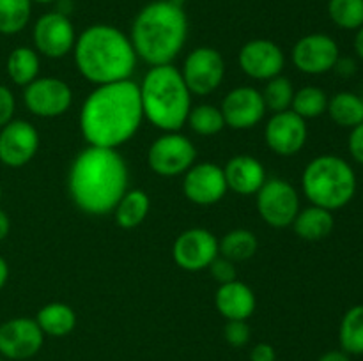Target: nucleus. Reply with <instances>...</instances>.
Wrapping results in <instances>:
<instances>
[{"mask_svg":"<svg viewBox=\"0 0 363 361\" xmlns=\"http://www.w3.org/2000/svg\"><path fill=\"white\" fill-rule=\"evenodd\" d=\"M7 74L11 80L20 87H27L30 81H34L39 76V53L34 48L28 46H18L7 57Z\"/></svg>","mask_w":363,"mask_h":361,"instance_id":"obj_26","label":"nucleus"},{"mask_svg":"<svg viewBox=\"0 0 363 361\" xmlns=\"http://www.w3.org/2000/svg\"><path fill=\"white\" fill-rule=\"evenodd\" d=\"M140 88L133 80L96 85L80 112V131L96 147L119 149L142 126Z\"/></svg>","mask_w":363,"mask_h":361,"instance_id":"obj_1","label":"nucleus"},{"mask_svg":"<svg viewBox=\"0 0 363 361\" xmlns=\"http://www.w3.org/2000/svg\"><path fill=\"white\" fill-rule=\"evenodd\" d=\"M347 147H350V152L351 156H353L354 161L363 165V122L351 130Z\"/></svg>","mask_w":363,"mask_h":361,"instance_id":"obj_37","label":"nucleus"},{"mask_svg":"<svg viewBox=\"0 0 363 361\" xmlns=\"http://www.w3.org/2000/svg\"><path fill=\"white\" fill-rule=\"evenodd\" d=\"M340 347L350 356H363V304L351 306L344 314L339 329Z\"/></svg>","mask_w":363,"mask_h":361,"instance_id":"obj_28","label":"nucleus"},{"mask_svg":"<svg viewBox=\"0 0 363 361\" xmlns=\"http://www.w3.org/2000/svg\"><path fill=\"white\" fill-rule=\"evenodd\" d=\"M335 219L333 212L328 209L318 207V205H308V207L300 209L293 222V229L296 236L303 241H321L332 234Z\"/></svg>","mask_w":363,"mask_h":361,"instance_id":"obj_22","label":"nucleus"},{"mask_svg":"<svg viewBox=\"0 0 363 361\" xmlns=\"http://www.w3.org/2000/svg\"><path fill=\"white\" fill-rule=\"evenodd\" d=\"M330 20L344 30L363 27V0H328Z\"/></svg>","mask_w":363,"mask_h":361,"instance_id":"obj_33","label":"nucleus"},{"mask_svg":"<svg viewBox=\"0 0 363 361\" xmlns=\"http://www.w3.org/2000/svg\"><path fill=\"white\" fill-rule=\"evenodd\" d=\"M259 241L254 232L247 229H234L218 241V253L233 262L248 260L255 255Z\"/></svg>","mask_w":363,"mask_h":361,"instance_id":"obj_27","label":"nucleus"},{"mask_svg":"<svg viewBox=\"0 0 363 361\" xmlns=\"http://www.w3.org/2000/svg\"><path fill=\"white\" fill-rule=\"evenodd\" d=\"M7 278H9V265H7L6 258L0 257V290L7 283Z\"/></svg>","mask_w":363,"mask_h":361,"instance_id":"obj_42","label":"nucleus"},{"mask_svg":"<svg viewBox=\"0 0 363 361\" xmlns=\"http://www.w3.org/2000/svg\"><path fill=\"white\" fill-rule=\"evenodd\" d=\"M255 197L259 214L273 229L291 227L300 212V197L296 188L286 179H266Z\"/></svg>","mask_w":363,"mask_h":361,"instance_id":"obj_8","label":"nucleus"},{"mask_svg":"<svg viewBox=\"0 0 363 361\" xmlns=\"http://www.w3.org/2000/svg\"><path fill=\"white\" fill-rule=\"evenodd\" d=\"M197 159L194 142L179 131H169L156 138L147 151V165L162 177H177L190 170Z\"/></svg>","mask_w":363,"mask_h":361,"instance_id":"obj_7","label":"nucleus"},{"mask_svg":"<svg viewBox=\"0 0 363 361\" xmlns=\"http://www.w3.org/2000/svg\"><path fill=\"white\" fill-rule=\"evenodd\" d=\"M131 45L149 66L172 64L188 39V16L172 0H155L142 7L131 25Z\"/></svg>","mask_w":363,"mask_h":361,"instance_id":"obj_4","label":"nucleus"},{"mask_svg":"<svg viewBox=\"0 0 363 361\" xmlns=\"http://www.w3.org/2000/svg\"><path fill=\"white\" fill-rule=\"evenodd\" d=\"M354 52L358 53V57L363 60V27L357 30V35H354Z\"/></svg>","mask_w":363,"mask_h":361,"instance_id":"obj_43","label":"nucleus"},{"mask_svg":"<svg viewBox=\"0 0 363 361\" xmlns=\"http://www.w3.org/2000/svg\"><path fill=\"white\" fill-rule=\"evenodd\" d=\"M144 119L158 130L179 131L191 108V92L183 74L172 64L152 66L138 85Z\"/></svg>","mask_w":363,"mask_h":361,"instance_id":"obj_5","label":"nucleus"},{"mask_svg":"<svg viewBox=\"0 0 363 361\" xmlns=\"http://www.w3.org/2000/svg\"><path fill=\"white\" fill-rule=\"evenodd\" d=\"M0 200H2V186H0Z\"/></svg>","mask_w":363,"mask_h":361,"instance_id":"obj_45","label":"nucleus"},{"mask_svg":"<svg viewBox=\"0 0 363 361\" xmlns=\"http://www.w3.org/2000/svg\"><path fill=\"white\" fill-rule=\"evenodd\" d=\"M186 124L194 133L201 134V137H213L225 127L222 110L216 108L215 105H206V103L191 106L186 117Z\"/></svg>","mask_w":363,"mask_h":361,"instance_id":"obj_31","label":"nucleus"},{"mask_svg":"<svg viewBox=\"0 0 363 361\" xmlns=\"http://www.w3.org/2000/svg\"><path fill=\"white\" fill-rule=\"evenodd\" d=\"M34 50L48 59H62L73 52L77 32L69 16L57 11H50L35 20L32 28Z\"/></svg>","mask_w":363,"mask_h":361,"instance_id":"obj_11","label":"nucleus"},{"mask_svg":"<svg viewBox=\"0 0 363 361\" xmlns=\"http://www.w3.org/2000/svg\"><path fill=\"white\" fill-rule=\"evenodd\" d=\"M223 176H225L227 188L234 193L255 195L266 180V170L257 158L248 154H238L227 161L223 166Z\"/></svg>","mask_w":363,"mask_h":361,"instance_id":"obj_20","label":"nucleus"},{"mask_svg":"<svg viewBox=\"0 0 363 361\" xmlns=\"http://www.w3.org/2000/svg\"><path fill=\"white\" fill-rule=\"evenodd\" d=\"M250 361H277L275 347L269 343H257L252 347Z\"/></svg>","mask_w":363,"mask_h":361,"instance_id":"obj_38","label":"nucleus"},{"mask_svg":"<svg viewBox=\"0 0 363 361\" xmlns=\"http://www.w3.org/2000/svg\"><path fill=\"white\" fill-rule=\"evenodd\" d=\"M23 103L32 115L43 119L60 117L73 105V91L55 76H38L25 87Z\"/></svg>","mask_w":363,"mask_h":361,"instance_id":"obj_10","label":"nucleus"},{"mask_svg":"<svg viewBox=\"0 0 363 361\" xmlns=\"http://www.w3.org/2000/svg\"><path fill=\"white\" fill-rule=\"evenodd\" d=\"M9 230H11V219L7 216V212L4 209H0V241L6 239L9 236Z\"/></svg>","mask_w":363,"mask_h":361,"instance_id":"obj_41","label":"nucleus"},{"mask_svg":"<svg viewBox=\"0 0 363 361\" xmlns=\"http://www.w3.org/2000/svg\"><path fill=\"white\" fill-rule=\"evenodd\" d=\"M151 198L144 190H128L113 209V218L121 229H137L147 218Z\"/></svg>","mask_w":363,"mask_h":361,"instance_id":"obj_23","label":"nucleus"},{"mask_svg":"<svg viewBox=\"0 0 363 361\" xmlns=\"http://www.w3.org/2000/svg\"><path fill=\"white\" fill-rule=\"evenodd\" d=\"M326 108H328V94L314 85H307L294 92L293 103H291V110L305 120L321 117Z\"/></svg>","mask_w":363,"mask_h":361,"instance_id":"obj_30","label":"nucleus"},{"mask_svg":"<svg viewBox=\"0 0 363 361\" xmlns=\"http://www.w3.org/2000/svg\"><path fill=\"white\" fill-rule=\"evenodd\" d=\"M293 64L305 74H325L333 69L340 57L339 45L328 34H308L293 46Z\"/></svg>","mask_w":363,"mask_h":361,"instance_id":"obj_15","label":"nucleus"},{"mask_svg":"<svg viewBox=\"0 0 363 361\" xmlns=\"http://www.w3.org/2000/svg\"><path fill=\"white\" fill-rule=\"evenodd\" d=\"M32 0H0V34L13 35L30 21Z\"/></svg>","mask_w":363,"mask_h":361,"instance_id":"obj_29","label":"nucleus"},{"mask_svg":"<svg viewBox=\"0 0 363 361\" xmlns=\"http://www.w3.org/2000/svg\"><path fill=\"white\" fill-rule=\"evenodd\" d=\"M358 180L346 159L323 154L312 159L301 173V190L312 205L337 211L353 200Z\"/></svg>","mask_w":363,"mask_h":361,"instance_id":"obj_6","label":"nucleus"},{"mask_svg":"<svg viewBox=\"0 0 363 361\" xmlns=\"http://www.w3.org/2000/svg\"><path fill=\"white\" fill-rule=\"evenodd\" d=\"M332 71H335L339 76L350 78V76H353L354 73H357V62H354L353 59H350V57H344V59H342V57H339Z\"/></svg>","mask_w":363,"mask_h":361,"instance_id":"obj_39","label":"nucleus"},{"mask_svg":"<svg viewBox=\"0 0 363 361\" xmlns=\"http://www.w3.org/2000/svg\"><path fill=\"white\" fill-rule=\"evenodd\" d=\"M183 176L184 197L197 205L216 204L229 190L223 168L216 163H195Z\"/></svg>","mask_w":363,"mask_h":361,"instance_id":"obj_17","label":"nucleus"},{"mask_svg":"<svg viewBox=\"0 0 363 361\" xmlns=\"http://www.w3.org/2000/svg\"><path fill=\"white\" fill-rule=\"evenodd\" d=\"M14 110H16L14 94L6 85H0V130L13 120Z\"/></svg>","mask_w":363,"mask_h":361,"instance_id":"obj_36","label":"nucleus"},{"mask_svg":"<svg viewBox=\"0 0 363 361\" xmlns=\"http://www.w3.org/2000/svg\"><path fill=\"white\" fill-rule=\"evenodd\" d=\"M215 306L227 321H247L257 306L255 294L247 283L234 280L218 287L215 294Z\"/></svg>","mask_w":363,"mask_h":361,"instance_id":"obj_21","label":"nucleus"},{"mask_svg":"<svg viewBox=\"0 0 363 361\" xmlns=\"http://www.w3.org/2000/svg\"><path fill=\"white\" fill-rule=\"evenodd\" d=\"M294 87L291 84V80L287 76H279L272 78V80L266 81L264 88L261 91L262 99H264L266 110L273 113L284 112V110H291V103L294 98Z\"/></svg>","mask_w":363,"mask_h":361,"instance_id":"obj_32","label":"nucleus"},{"mask_svg":"<svg viewBox=\"0 0 363 361\" xmlns=\"http://www.w3.org/2000/svg\"><path fill=\"white\" fill-rule=\"evenodd\" d=\"M250 326L247 321H227L223 326V338L230 347H245L250 340Z\"/></svg>","mask_w":363,"mask_h":361,"instance_id":"obj_34","label":"nucleus"},{"mask_svg":"<svg viewBox=\"0 0 363 361\" xmlns=\"http://www.w3.org/2000/svg\"><path fill=\"white\" fill-rule=\"evenodd\" d=\"M172 257L184 271H204L218 257V239L206 229H188L174 241Z\"/></svg>","mask_w":363,"mask_h":361,"instance_id":"obj_12","label":"nucleus"},{"mask_svg":"<svg viewBox=\"0 0 363 361\" xmlns=\"http://www.w3.org/2000/svg\"><path fill=\"white\" fill-rule=\"evenodd\" d=\"M73 57L78 73L94 85L131 80L138 60L130 35L106 23L91 25L77 35Z\"/></svg>","mask_w":363,"mask_h":361,"instance_id":"obj_3","label":"nucleus"},{"mask_svg":"<svg viewBox=\"0 0 363 361\" xmlns=\"http://www.w3.org/2000/svg\"><path fill=\"white\" fill-rule=\"evenodd\" d=\"M222 115L225 126L243 131L255 127L266 115V105L261 91L254 87H236L222 99Z\"/></svg>","mask_w":363,"mask_h":361,"instance_id":"obj_18","label":"nucleus"},{"mask_svg":"<svg viewBox=\"0 0 363 361\" xmlns=\"http://www.w3.org/2000/svg\"><path fill=\"white\" fill-rule=\"evenodd\" d=\"M307 122L300 115H296L293 110H284V112L273 113L268 119V122H266V145L275 154L284 156V158L298 154L305 147V144H307Z\"/></svg>","mask_w":363,"mask_h":361,"instance_id":"obj_14","label":"nucleus"},{"mask_svg":"<svg viewBox=\"0 0 363 361\" xmlns=\"http://www.w3.org/2000/svg\"><path fill=\"white\" fill-rule=\"evenodd\" d=\"M238 62L248 78L268 81L282 74L286 55L272 39H252L241 46Z\"/></svg>","mask_w":363,"mask_h":361,"instance_id":"obj_16","label":"nucleus"},{"mask_svg":"<svg viewBox=\"0 0 363 361\" xmlns=\"http://www.w3.org/2000/svg\"><path fill=\"white\" fill-rule=\"evenodd\" d=\"M45 333L35 319L16 317L0 324V354L7 360L21 361L34 357L41 350Z\"/></svg>","mask_w":363,"mask_h":361,"instance_id":"obj_13","label":"nucleus"},{"mask_svg":"<svg viewBox=\"0 0 363 361\" xmlns=\"http://www.w3.org/2000/svg\"><path fill=\"white\" fill-rule=\"evenodd\" d=\"M0 361H4V356H2V354H0Z\"/></svg>","mask_w":363,"mask_h":361,"instance_id":"obj_46","label":"nucleus"},{"mask_svg":"<svg viewBox=\"0 0 363 361\" xmlns=\"http://www.w3.org/2000/svg\"><path fill=\"white\" fill-rule=\"evenodd\" d=\"M39 149V133L34 124L13 119L0 130V163L11 168L25 166Z\"/></svg>","mask_w":363,"mask_h":361,"instance_id":"obj_19","label":"nucleus"},{"mask_svg":"<svg viewBox=\"0 0 363 361\" xmlns=\"http://www.w3.org/2000/svg\"><path fill=\"white\" fill-rule=\"evenodd\" d=\"M128 165L117 149L89 145L74 158L67 188L82 212L105 216L128 191Z\"/></svg>","mask_w":363,"mask_h":361,"instance_id":"obj_2","label":"nucleus"},{"mask_svg":"<svg viewBox=\"0 0 363 361\" xmlns=\"http://www.w3.org/2000/svg\"><path fill=\"white\" fill-rule=\"evenodd\" d=\"M179 71L191 96H208L222 85L225 76V60L218 50L199 46L188 53L183 69Z\"/></svg>","mask_w":363,"mask_h":361,"instance_id":"obj_9","label":"nucleus"},{"mask_svg":"<svg viewBox=\"0 0 363 361\" xmlns=\"http://www.w3.org/2000/svg\"><path fill=\"white\" fill-rule=\"evenodd\" d=\"M318 361H351L350 354H346L344 350H328V353L323 354Z\"/></svg>","mask_w":363,"mask_h":361,"instance_id":"obj_40","label":"nucleus"},{"mask_svg":"<svg viewBox=\"0 0 363 361\" xmlns=\"http://www.w3.org/2000/svg\"><path fill=\"white\" fill-rule=\"evenodd\" d=\"M32 2H38V4H53L57 0H32Z\"/></svg>","mask_w":363,"mask_h":361,"instance_id":"obj_44","label":"nucleus"},{"mask_svg":"<svg viewBox=\"0 0 363 361\" xmlns=\"http://www.w3.org/2000/svg\"><path fill=\"white\" fill-rule=\"evenodd\" d=\"M35 322L45 335L60 338V336L69 335L74 329L77 314L66 303H48L38 311Z\"/></svg>","mask_w":363,"mask_h":361,"instance_id":"obj_24","label":"nucleus"},{"mask_svg":"<svg viewBox=\"0 0 363 361\" xmlns=\"http://www.w3.org/2000/svg\"><path fill=\"white\" fill-rule=\"evenodd\" d=\"M326 112L330 113V119L337 126L353 130L354 126L363 122L362 96L350 91L337 92L335 96L328 98V108H326Z\"/></svg>","mask_w":363,"mask_h":361,"instance_id":"obj_25","label":"nucleus"},{"mask_svg":"<svg viewBox=\"0 0 363 361\" xmlns=\"http://www.w3.org/2000/svg\"><path fill=\"white\" fill-rule=\"evenodd\" d=\"M362 101H363V96H362Z\"/></svg>","mask_w":363,"mask_h":361,"instance_id":"obj_47","label":"nucleus"},{"mask_svg":"<svg viewBox=\"0 0 363 361\" xmlns=\"http://www.w3.org/2000/svg\"><path fill=\"white\" fill-rule=\"evenodd\" d=\"M208 269L211 271V276L216 280V282L220 283V285L238 280L236 262H233V260H229V258L222 257L220 253H218V257H216L215 260L209 264Z\"/></svg>","mask_w":363,"mask_h":361,"instance_id":"obj_35","label":"nucleus"}]
</instances>
